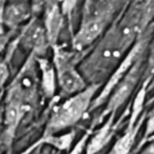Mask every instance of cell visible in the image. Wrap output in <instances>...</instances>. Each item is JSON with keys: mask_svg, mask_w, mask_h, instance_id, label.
<instances>
[{"mask_svg": "<svg viewBox=\"0 0 154 154\" xmlns=\"http://www.w3.org/2000/svg\"><path fill=\"white\" fill-rule=\"evenodd\" d=\"M104 26L105 19L102 15H94L85 19L72 40L74 48L81 50L92 44L103 32Z\"/></svg>", "mask_w": 154, "mask_h": 154, "instance_id": "4", "label": "cell"}, {"mask_svg": "<svg viewBox=\"0 0 154 154\" xmlns=\"http://www.w3.org/2000/svg\"><path fill=\"white\" fill-rule=\"evenodd\" d=\"M54 64L58 75L59 85L66 93L80 92L85 88V83L74 69L70 58L61 50L54 53Z\"/></svg>", "mask_w": 154, "mask_h": 154, "instance_id": "2", "label": "cell"}, {"mask_svg": "<svg viewBox=\"0 0 154 154\" xmlns=\"http://www.w3.org/2000/svg\"><path fill=\"white\" fill-rule=\"evenodd\" d=\"M45 11V30L48 43L54 45L58 38L63 23V12L56 0H48Z\"/></svg>", "mask_w": 154, "mask_h": 154, "instance_id": "5", "label": "cell"}, {"mask_svg": "<svg viewBox=\"0 0 154 154\" xmlns=\"http://www.w3.org/2000/svg\"><path fill=\"white\" fill-rule=\"evenodd\" d=\"M140 154H154V141L148 145Z\"/></svg>", "mask_w": 154, "mask_h": 154, "instance_id": "18", "label": "cell"}, {"mask_svg": "<svg viewBox=\"0 0 154 154\" xmlns=\"http://www.w3.org/2000/svg\"><path fill=\"white\" fill-rule=\"evenodd\" d=\"M4 9H5V0H0V32L2 31Z\"/></svg>", "mask_w": 154, "mask_h": 154, "instance_id": "17", "label": "cell"}, {"mask_svg": "<svg viewBox=\"0 0 154 154\" xmlns=\"http://www.w3.org/2000/svg\"><path fill=\"white\" fill-rule=\"evenodd\" d=\"M139 71L140 63H137L130 68L122 79L116 85L117 87L115 88L108 104V112H112L118 109L131 95L139 79Z\"/></svg>", "mask_w": 154, "mask_h": 154, "instance_id": "3", "label": "cell"}, {"mask_svg": "<svg viewBox=\"0 0 154 154\" xmlns=\"http://www.w3.org/2000/svg\"><path fill=\"white\" fill-rule=\"evenodd\" d=\"M21 113V105L19 102L13 99L7 109V122L9 125H13L17 122Z\"/></svg>", "mask_w": 154, "mask_h": 154, "instance_id": "13", "label": "cell"}, {"mask_svg": "<svg viewBox=\"0 0 154 154\" xmlns=\"http://www.w3.org/2000/svg\"><path fill=\"white\" fill-rule=\"evenodd\" d=\"M111 138V122H108L93 139L88 148V154H94L100 150Z\"/></svg>", "mask_w": 154, "mask_h": 154, "instance_id": "10", "label": "cell"}, {"mask_svg": "<svg viewBox=\"0 0 154 154\" xmlns=\"http://www.w3.org/2000/svg\"><path fill=\"white\" fill-rule=\"evenodd\" d=\"M153 132H154V107L149 114V118H148L147 125H146L145 136H149Z\"/></svg>", "mask_w": 154, "mask_h": 154, "instance_id": "15", "label": "cell"}, {"mask_svg": "<svg viewBox=\"0 0 154 154\" xmlns=\"http://www.w3.org/2000/svg\"><path fill=\"white\" fill-rule=\"evenodd\" d=\"M40 66L43 72V85L44 89L47 94H51L54 89V69L46 60L40 61Z\"/></svg>", "mask_w": 154, "mask_h": 154, "instance_id": "11", "label": "cell"}, {"mask_svg": "<svg viewBox=\"0 0 154 154\" xmlns=\"http://www.w3.org/2000/svg\"><path fill=\"white\" fill-rule=\"evenodd\" d=\"M48 0H33L32 3V10L34 12H38L40 11L46 4Z\"/></svg>", "mask_w": 154, "mask_h": 154, "instance_id": "16", "label": "cell"}, {"mask_svg": "<svg viewBox=\"0 0 154 154\" xmlns=\"http://www.w3.org/2000/svg\"><path fill=\"white\" fill-rule=\"evenodd\" d=\"M77 0H62V12L63 15H68L70 16Z\"/></svg>", "mask_w": 154, "mask_h": 154, "instance_id": "14", "label": "cell"}, {"mask_svg": "<svg viewBox=\"0 0 154 154\" xmlns=\"http://www.w3.org/2000/svg\"><path fill=\"white\" fill-rule=\"evenodd\" d=\"M143 119H141L139 123L137 124V126H132V127H129V130L127 131V132L118 140V141L115 143L112 154H129L133 143H134V140L136 137V134L140 127V123L142 122Z\"/></svg>", "mask_w": 154, "mask_h": 154, "instance_id": "9", "label": "cell"}, {"mask_svg": "<svg viewBox=\"0 0 154 154\" xmlns=\"http://www.w3.org/2000/svg\"><path fill=\"white\" fill-rule=\"evenodd\" d=\"M95 91L96 86L83 89L62 104L52 118V126L60 129L78 121L88 108Z\"/></svg>", "mask_w": 154, "mask_h": 154, "instance_id": "1", "label": "cell"}, {"mask_svg": "<svg viewBox=\"0 0 154 154\" xmlns=\"http://www.w3.org/2000/svg\"><path fill=\"white\" fill-rule=\"evenodd\" d=\"M139 52V46H135L131 52L130 54L127 55V57L123 60V62L121 63V65L119 66V68L116 70V72L113 73V75L112 76L111 80L109 81V83L107 84V85L105 86L104 90L102 92L101 95L98 97L96 103H100V102H102L105 97L108 96V94L111 93V91L116 86V85L122 79V77L127 73V72L129 71V69L131 67L137 54Z\"/></svg>", "mask_w": 154, "mask_h": 154, "instance_id": "6", "label": "cell"}, {"mask_svg": "<svg viewBox=\"0 0 154 154\" xmlns=\"http://www.w3.org/2000/svg\"><path fill=\"white\" fill-rule=\"evenodd\" d=\"M145 94H146V91H145V87H143V89H141L138 93V94H137V96H136V98L134 100L129 127L134 126L138 116L140 114V112L142 111V108H143V103H144V100H145Z\"/></svg>", "mask_w": 154, "mask_h": 154, "instance_id": "12", "label": "cell"}, {"mask_svg": "<svg viewBox=\"0 0 154 154\" xmlns=\"http://www.w3.org/2000/svg\"><path fill=\"white\" fill-rule=\"evenodd\" d=\"M29 13V7L24 2L10 4L4 9L3 24L6 23L9 26H16L25 21L28 17Z\"/></svg>", "mask_w": 154, "mask_h": 154, "instance_id": "7", "label": "cell"}, {"mask_svg": "<svg viewBox=\"0 0 154 154\" xmlns=\"http://www.w3.org/2000/svg\"><path fill=\"white\" fill-rule=\"evenodd\" d=\"M23 42L35 50H41L45 45V42H48L45 27L36 22H33L23 35Z\"/></svg>", "mask_w": 154, "mask_h": 154, "instance_id": "8", "label": "cell"}]
</instances>
